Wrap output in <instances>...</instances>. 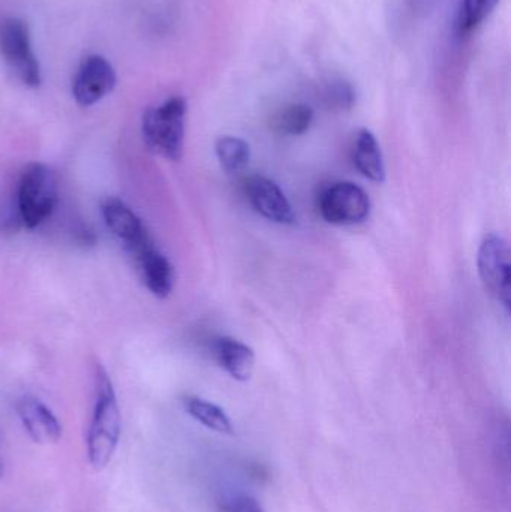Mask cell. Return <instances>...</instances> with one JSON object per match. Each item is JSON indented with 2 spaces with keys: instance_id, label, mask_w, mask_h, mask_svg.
<instances>
[{
  "instance_id": "obj_9",
  "label": "cell",
  "mask_w": 511,
  "mask_h": 512,
  "mask_svg": "<svg viewBox=\"0 0 511 512\" xmlns=\"http://www.w3.org/2000/svg\"><path fill=\"white\" fill-rule=\"evenodd\" d=\"M129 256L134 259L144 285L155 297L167 298L173 292L176 283L173 264L156 248L153 240L129 252Z\"/></svg>"
},
{
  "instance_id": "obj_8",
  "label": "cell",
  "mask_w": 511,
  "mask_h": 512,
  "mask_svg": "<svg viewBox=\"0 0 511 512\" xmlns=\"http://www.w3.org/2000/svg\"><path fill=\"white\" fill-rule=\"evenodd\" d=\"M246 197L258 215L281 225L296 224V213L282 189L272 180L254 176L246 182Z\"/></svg>"
},
{
  "instance_id": "obj_20",
  "label": "cell",
  "mask_w": 511,
  "mask_h": 512,
  "mask_svg": "<svg viewBox=\"0 0 511 512\" xmlns=\"http://www.w3.org/2000/svg\"><path fill=\"white\" fill-rule=\"evenodd\" d=\"M2 474H3V466H2V463H0V477H2Z\"/></svg>"
},
{
  "instance_id": "obj_10",
  "label": "cell",
  "mask_w": 511,
  "mask_h": 512,
  "mask_svg": "<svg viewBox=\"0 0 511 512\" xmlns=\"http://www.w3.org/2000/svg\"><path fill=\"white\" fill-rule=\"evenodd\" d=\"M17 414L33 442L41 445L56 444L62 438V426L56 415L35 397L18 400Z\"/></svg>"
},
{
  "instance_id": "obj_14",
  "label": "cell",
  "mask_w": 511,
  "mask_h": 512,
  "mask_svg": "<svg viewBox=\"0 0 511 512\" xmlns=\"http://www.w3.org/2000/svg\"><path fill=\"white\" fill-rule=\"evenodd\" d=\"M183 408L195 421L203 424L207 429L224 433V435H233L234 429L230 417L215 403L207 402L200 397L186 396L183 397Z\"/></svg>"
},
{
  "instance_id": "obj_7",
  "label": "cell",
  "mask_w": 511,
  "mask_h": 512,
  "mask_svg": "<svg viewBox=\"0 0 511 512\" xmlns=\"http://www.w3.org/2000/svg\"><path fill=\"white\" fill-rule=\"evenodd\" d=\"M116 72L105 57L92 54L81 62L72 83V95L81 107H92L113 92Z\"/></svg>"
},
{
  "instance_id": "obj_18",
  "label": "cell",
  "mask_w": 511,
  "mask_h": 512,
  "mask_svg": "<svg viewBox=\"0 0 511 512\" xmlns=\"http://www.w3.org/2000/svg\"><path fill=\"white\" fill-rule=\"evenodd\" d=\"M324 102L332 110L345 111L353 108L356 102V92L353 86L344 80H335L324 89Z\"/></svg>"
},
{
  "instance_id": "obj_12",
  "label": "cell",
  "mask_w": 511,
  "mask_h": 512,
  "mask_svg": "<svg viewBox=\"0 0 511 512\" xmlns=\"http://www.w3.org/2000/svg\"><path fill=\"white\" fill-rule=\"evenodd\" d=\"M212 354L216 363L236 381L251 378L255 366V354L251 346L231 337H219L213 342Z\"/></svg>"
},
{
  "instance_id": "obj_16",
  "label": "cell",
  "mask_w": 511,
  "mask_h": 512,
  "mask_svg": "<svg viewBox=\"0 0 511 512\" xmlns=\"http://www.w3.org/2000/svg\"><path fill=\"white\" fill-rule=\"evenodd\" d=\"M314 122V111L305 104H293L282 108L275 119H273V128L276 132L288 137H299L305 134L311 128Z\"/></svg>"
},
{
  "instance_id": "obj_15",
  "label": "cell",
  "mask_w": 511,
  "mask_h": 512,
  "mask_svg": "<svg viewBox=\"0 0 511 512\" xmlns=\"http://www.w3.org/2000/svg\"><path fill=\"white\" fill-rule=\"evenodd\" d=\"M215 149L222 170L231 176L242 173L251 161V147L242 138L221 137L216 141Z\"/></svg>"
},
{
  "instance_id": "obj_13",
  "label": "cell",
  "mask_w": 511,
  "mask_h": 512,
  "mask_svg": "<svg viewBox=\"0 0 511 512\" xmlns=\"http://www.w3.org/2000/svg\"><path fill=\"white\" fill-rule=\"evenodd\" d=\"M353 162L359 173L371 182L383 183L386 180L383 152H381L377 138L368 129H362L356 135L353 147Z\"/></svg>"
},
{
  "instance_id": "obj_2",
  "label": "cell",
  "mask_w": 511,
  "mask_h": 512,
  "mask_svg": "<svg viewBox=\"0 0 511 512\" xmlns=\"http://www.w3.org/2000/svg\"><path fill=\"white\" fill-rule=\"evenodd\" d=\"M186 111L188 105L185 98L174 96L144 113L143 138L150 152L167 161L177 162L182 159Z\"/></svg>"
},
{
  "instance_id": "obj_11",
  "label": "cell",
  "mask_w": 511,
  "mask_h": 512,
  "mask_svg": "<svg viewBox=\"0 0 511 512\" xmlns=\"http://www.w3.org/2000/svg\"><path fill=\"white\" fill-rule=\"evenodd\" d=\"M102 216L108 230L123 243L126 251L149 239L146 225L135 215L134 210L119 198H107L102 204Z\"/></svg>"
},
{
  "instance_id": "obj_19",
  "label": "cell",
  "mask_w": 511,
  "mask_h": 512,
  "mask_svg": "<svg viewBox=\"0 0 511 512\" xmlns=\"http://www.w3.org/2000/svg\"><path fill=\"white\" fill-rule=\"evenodd\" d=\"M224 512H266L257 499L249 495H233L224 502Z\"/></svg>"
},
{
  "instance_id": "obj_17",
  "label": "cell",
  "mask_w": 511,
  "mask_h": 512,
  "mask_svg": "<svg viewBox=\"0 0 511 512\" xmlns=\"http://www.w3.org/2000/svg\"><path fill=\"white\" fill-rule=\"evenodd\" d=\"M500 0H464L459 12V32L468 35L494 11Z\"/></svg>"
},
{
  "instance_id": "obj_1",
  "label": "cell",
  "mask_w": 511,
  "mask_h": 512,
  "mask_svg": "<svg viewBox=\"0 0 511 512\" xmlns=\"http://www.w3.org/2000/svg\"><path fill=\"white\" fill-rule=\"evenodd\" d=\"M120 430L122 415L113 382L104 367L96 366L95 406L87 435V454L95 471H101L110 463L119 445Z\"/></svg>"
},
{
  "instance_id": "obj_6",
  "label": "cell",
  "mask_w": 511,
  "mask_h": 512,
  "mask_svg": "<svg viewBox=\"0 0 511 512\" xmlns=\"http://www.w3.org/2000/svg\"><path fill=\"white\" fill-rule=\"evenodd\" d=\"M479 274L489 294L510 310L511 262L510 248L506 239L498 234H489L480 245L477 256Z\"/></svg>"
},
{
  "instance_id": "obj_4",
  "label": "cell",
  "mask_w": 511,
  "mask_h": 512,
  "mask_svg": "<svg viewBox=\"0 0 511 512\" xmlns=\"http://www.w3.org/2000/svg\"><path fill=\"white\" fill-rule=\"evenodd\" d=\"M0 56L29 87L41 84V68L30 44L29 27L17 17L0 18Z\"/></svg>"
},
{
  "instance_id": "obj_5",
  "label": "cell",
  "mask_w": 511,
  "mask_h": 512,
  "mask_svg": "<svg viewBox=\"0 0 511 512\" xmlns=\"http://www.w3.org/2000/svg\"><path fill=\"white\" fill-rule=\"evenodd\" d=\"M318 209L324 221L339 227L365 222L371 215V198L351 182L332 183L318 197Z\"/></svg>"
},
{
  "instance_id": "obj_3",
  "label": "cell",
  "mask_w": 511,
  "mask_h": 512,
  "mask_svg": "<svg viewBox=\"0 0 511 512\" xmlns=\"http://www.w3.org/2000/svg\"><path fill=\"white\" fill-rule=\"evenodd\" d=\"M18 215L27 230L47 221L57 203V177L44 164H29L18 183Z\"/></svg>"
}]
</instances>
